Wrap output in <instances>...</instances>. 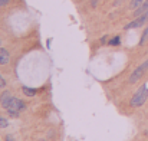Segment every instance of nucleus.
I'll use <instances>...</instances> for the list:
<instances>
[{
	"label": "nucleus",
	"instance_id": "f257e3e1",
	"mask_svg": "<svg viewBox=\"0 0 148 141\" xmlns=\"http://www.w3.org/2000/svg\"><path fill=\"white\" fill-rule=\"evenodd\" d=\"M147 98H148V88L144 85V87H141V88L134 94V96L131 98V107L138 108V107L144 105L145 101H147Z\"/></svg>",
	"mask_w": 148,
	"mask_h": 141
},
{
	"label": "nucleus",
	"instance_id": "f03ea898",
	"mask_svg": "<svg viewBox=\"0 0 148 141\" xmlns=\"http://www.w3.org/2000/svg\"><path fill=\"white\" fill-rule=\"evenodd\" d=\"M6 109H7V112H9L12 117H17L20 111L26 109V104H25L22 99H19V98H13Z\"/></svg>",
	"mask_w": 148,
	"mask_h": 141
},
{
	"label": "nucleus",
	"instance_id": "7ed1b4c3",
	"mask_svg": "<svg viewBox=\"0 0 148 141\" xmlns=\"http://www.w3.org/2000/svg\"><path fill=\"white\" fill-rule=\"evenodd\" d=\"M148 69V61H145L144 63H141L132 74H131V76H130V82L131 84H135V82H138L141 78H143V75L145 74V71Z\"/></svg>",
	"mask_w": 148,
	"mask_h": 141
},
{
	"label": "nucleus",
	"instance_id": "20e7f679",
	"mask_svg": "<svg viewBox=\"0 0 148 141\" xmlns=\"http://www.w3.org/2000/svg\"><path fill=\"white\" fill-rule=\"evenodd\" d=\"M147 22H148V10L145 13H143L141 16H137V19L134 22H131V23H128L125 26V29H135V28H140V26L145 25Z\"/></svg>",
	"mask_w": 148,
	"mask_h": 141
},
{
	"label": "nucleus",
	"instance_id": "39448f33",
	"mask_svg": "<svg viewBox=\"0 0 148 141\" xmlns=\"http://www.w3.org/2000/svg\"><path fill=\"white\" fill-rule=\"evenodd\" d=\"M12 99H13V95L10 94L9 91H4L3 94L0 95V104H1V107L3 108H7Z\"/></svg>",
	"mask_w": 148,
	"mask_h": 141
},
{
	"label": "nucleus",
	"instance_id": "423d86ee",
	"mask_svg": "<svg viewBox=\"0 0 148 141\" xmlns=\"http://www.w3.org/2000/svg\"><path fill=\"white\" fill-rule=\"evenodd\" d=\"M10 62V53L7 49L0 47V65H7Z\"/></svg>",
	"mask_w": 148,
	"mask_h": 141
},
{
	"label": "nucleus",
	"instance_id": "0eeeda50",
	"mask_svg": "<svg viewBox=\"0 0 148 141\" xmlns=\"http://www.w3.org/2000/svg\"><path fill=\"white\" fill-rule=\"evenodd\" d=\"M22 91H23V94L26 95V96H35V95H36V89H33V88L23 87V88H22Z\"/></svg>",
	"mask_w": 148,
	"mask_h": 141
},
{
	"label": "nucleus",
	"instance_id": "6e6552de",
	"mask_svg": "<svg viewBox=\"0 0 148 141\" xmlns=\"http://www.w3.org/2000/svg\"><path fill=\"white\" fill-rule=\"evenodd\" d=\"M144 1H145V0H132V1H131V4H130V7H131V9H134V10H137V9L144 3Z\"/></svg>",
	"mask_w": 148,
	"mask_h": 141
},
{
	"label": "nucleus",
	"instance_id": "1a4fd4ad",
	"mask_svg": "<svg viewBox=\"0 0 148 141\" xmlns=\"http://www.w3.org/2000/svg\"><path fill=\"white\" fill-rule=\"evenodd\" d=\"M121 43V38L119 36H114L109 42H108V45H111V46H118Z\"/></svg>",
	"mask_w": 148,
	"mask_h": 141
},
{
	"label": "nucleus",
	"instance_id": "9d476101",
	"mask_svg": "<svg viewBox=\"0 0 148 141\" xmlns=\"http://www.w3.org/2000/svg\"><path fill=\"white\" fill-rule=\"evenodd\" d=\"M9 127V121L3 117H0V128H7Z\"/></svg>",
	"mask_w": 148,
	"mask_h": 141
},
{
	"label": "nucleus",
	"instance_id": "9b49d317",
	"mask_svg": "<svg viewBox=\"0 0 148 141\" xmlns=\"http://www.w3.org/2000/svg\"><path fill=\"white\" fill-rule=\"evenodd\" d=\"M147 39H148V28L145 29V30H144V33H143V36H141V41H140V43L143 45V43H144Z\"/></svg>",
	"mask_w": 148,
	"mask_h": 141
},
{
	"label": "nucleus",
	"instance_id": "f8f14e48",
	"mask_svg": "<svg viewBox=\"0 0 148 141\" xmlns=\"http://www.w3.org/2000/svg\"><path fill=\"white\" fill-rule=\"evenodd\" d=\"M4 85H6V79H4V78L0 75V88H3Z\"/></svg>",
	"mask_w": 148,
	"mask_h": 141
},
{
	"label": "nucleus",
	"instance_id": "ddd939ff",
	"mask_svg": "<svg viewBox=\"0 0 148 141\" xmlns=\"http://www.w3.org/2000/svg\"><path fill=\"white\" fill-rule=\"evenodd\" d=\"M10 0H0V6H4V4H7Z\"/></svg>",
	"mask_w": 148,
	"mask_h": 141
},
{
	"label": "nucleus",
	"instance_id": "4468645a",
	"mask_svg": "<svg viewBox=\"0 0 148 141\" xmlns=\"http://www.w3.org/2000/svg\"><path fill=\"white\" fill-rule=\"evenodd\" d=\"M91 4H92V7H95V6L98 4V0H92V3H91Z\"/></svg>",
	"mask_w": 148,
	"mask_h": 141
},
{
	"label": "nucleus",
	"instance_id": "2eb2a0df",
	"mask_svg": "<svg viewBox=\"0 0 148 141\" xmlns=\"http://www.w3.org/2000/svg\"><path fill=\"white\" fill-rule=\"evenodd\" d=\"M40 141H45V140H40Z\"/></svg>",
	"mask_w": 148,
	"mask_h": 141
},
{
	"label": "nucleus",
	"instance_id": "dca6fc26",
	"mask_svg": "<svg viewBox=\"0 0 148 141\" xmlns=\"http://www.w3.org/2000/svg\"><path fill=\"white\" fill-rule=\"evenodd\" d=\"M0 43H1V41H0Z\"/></svg>",
	"mask_w": 148,
	"mask_h": 141
}]
</instances>
